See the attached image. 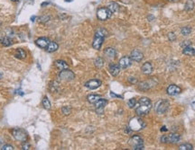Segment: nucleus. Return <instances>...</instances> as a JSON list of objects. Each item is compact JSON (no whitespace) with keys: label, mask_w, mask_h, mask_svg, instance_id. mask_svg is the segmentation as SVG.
Returning <instances> with one entry per match:
<instances>
[{"label":"nucleus","mask_w":195,"mask_h":150,"mask_svg":"<svg viewBox=\"0 0 195 150\" xmlns=\"http://www.w3.org/2000/svg\"><path fill=\"white\" fill-rule=\"evenodd\" d=\"M192 108H193V110H195V102H193V103H192Z\"/></svg>","instance_id":"obj_40"},{"label":"nucleus","mask_w":195,"mask_h":150,"mask_svg":"<svg viewBox=\"0 0 195 150\" xmlns=\"http://www.w3.org/2000/svg\"><path fill=\"white\" fill-rule=\"evenodd\" d=\"M183 53L187 56H195V49H193L191 45L186 46L183 50Z\"/></svg>","instance_id":"obj_19"},{"label":"nucleus","mask_w":195,"mask_h":150,"mask_svg":"<svg viewBox=\"0 0 195 150\" xmlns=\"http://www.w3.org/2000/svg\"><path fill=\"white\" fill-rule=\"evenodd\" d=\"M107 35V31L104 30V29H98L96 33H95V37H94V40H93V42H92V46L94 49L96 50H99L103 44V41H104V39Z\"/></svg>","instance_id":"obj_2"},{"label":"nucleus","mask_w":195,"mask_h":150,"mask_svg":"<svg viewBox=\"0 0 195 150\" xmlns=\"http://www.w3.org/2000/svg\"><path fill=\"white\" fill-rule=\"evenodd\" d=\"M141 70L145 75H150L153 72V66L150 62H145V64H143Z\"/></svg>","instance_id":"obj_16"},{"label":"nucleus","mask_w":195,"mask_h":150,"mask_svg":"<svg viewBox=\"0 0 195 150\" xmlns=\"http://www.w3.org/2000/svg\"><path fill=\"white\" fill-rule=\"evenodd\" d=\"M191 44H192V43H191V41H184V42H183V43H182V46L184 48V47H186V46H190Z\"/></svg>","instance_id":"obj_38"},{"label":"nucleus","mask_w":195,"mask_h":150,"mask_svg":"<svg viewBox=\"0 0 195 150\" xmlns=\"http://www.w3.org/2000/svg\"><path fill=\"white\" fill-rule=\"evenodd\" d=\"M168 38H169L170 41H174V40H175V35H174V32H170V33L168 34Z\"/></svg>","instance_id":"obj_36"},{"label":"nucleus","mask_w":195,"mask_h":150,"mask_svg":"<svg viewBox=\"0 0 195 150\" xmlns=\"http://www.w3.org/2000/svg\"><path fill=\"white\" fill-rule=\"evenodd\" d=\"M131 59L129 57H123L119 60V67L120 69H126L131 65Z\"/></svg>","instance_id":"obj_15"},{"label":"nucleus","mask_w":195,"mask_h":150,"mask_svg":"<svg viewBox=\"0 0 195 150\" xmlns=\"http://www.w3.org/2000/svg\"><path fill=\"white\" fill-rule=\"evenodd\" d=\"M109 72L110 74L113 75V76H116L119 74V71H120V67L118 65H116V64H110L109 65Z\"/></svg>","instance_id":"obj_17"},{"label":"nucleus","mask_w":195,"mask_h":150,"mask_svg":"<svg viewBox=\"0 0 195 150\" xmlns=\"http://www.w3.org/2000/svg\"><path fill=\"white\" fill-rule=\"evenodd\" d=\"M128 81H129L131 84H136L137 80H136V78H135V77L131 76V77H129V78H128Z\"/></svg>","instance_id":"obj_37"},{"label":"nucleus","mask_w":195,"mask_h":150,"mask_svg":"<svg viewBox=\"0 0 195 150\" xmlns=\"http://www.w3.org/2000/svg\"><path fill=\"white\" fill-rule=\"evenodd\" d=\"M193 8H194V2L193 0H188L185 4L184 9L186 11H192Z\"/></svg>","instance_id":"obj_25"},{"label":"nucleus","mask_w":195,"mask_h":150,"mask_svg":"<svg viewBox=\"0 0 195 150\" xmlns=\"http://www.w3.org/2000/svg\"><path fill=\"white\" fill-rule=\"evenodd\" d=\"M50 42H51L50 40H49L48 38H45V37L39 38V39H37V40L35 41V44H36L38 47L42 48V49H46V47L49 45Z\"/></svg>","instance_id":"obj_12"},{"label":"nucleus","mask_w":195,"mask_h":150,"mask_svg":"<svg viewBox=\"0 0 195 150\" xmlns=\"http://www.w3.org/2000/svg\"><path fill=\"white\" fill-rule=\"evenodd\" d=\"M30 148H31V146H30L29 143H27L26 141H24V142H23V144H22V149H30Z\"/></svg>","instance_id":"obj_34"},{"label":"nucleus","mask_w":195,"mask_h":150,"mask_svg":"<svg viewBox=\"0 0 195 150\" xmlns=\"http://www.w3.org/2000/svg\"><path fill=\"white\" fill-rule=\"evenodd\" d=\"M169 108V102L167 100H160L155 104V110L158 114H164Z\"/></svg>","instance_id":"obj_5"},{"label":"nucleus","mask_w":195,"mask_h":150,"mask_svg":"<svg viewBox=\"0 0 195 150\" xmlns=\"http://www.w3.org/2000/svg\"><path fill=\"white\" fill-rule=\"evenodd\" d=\"M111 96H113V97H118V98H122V96H120V95H117V94H115V93H111Z\"/></svg>","instance_id":"obj_39"},{"label":"nucleus","mask_w":195,"mask_h":150,"mask_svg":"<svg viewBox=\"0 0 195 150\" xmlns=\"http://www.w3.org/2000/svg\"><path fill=\"white\" fill-rule=\"evenodd\" d=\"M43 105L47 110H49L51 108V103H50V101H49V99H48L47 96L43 97Z\"/></svg>","instance_id":"obj_27"},{"label":"nucleus","mask_w":195,"mask_h":150,"mask_svg":"<svg viewBox=\"0 0 195 150\" xmlns=\"http://www.w3.org/2000/svg\"><path fill=\"white\" fill-rule=\"evenodd\" d=\"M74 76L75 75L73 74V72L69 70L68 69L62 70L59 74V78L62 81H71L74 78Z\"/></svg>","instance_id":"obj_9"},{"label":"nucleus","mask_w":195,"mask_h":150,"mask_svg":"<svg viewBox=\"0 0 195 150\" xmlns=\"http://www.w3.org/2000/svg\"><path fill=\"white\" fill-rule=\"evenodd\" d=\"M2 76H3V75H2V73H0V79L2 78Z\"/></svg>","instance_id":"obj_43"},{"label":"nucleus","mask_w":195,"mask_h":150,"mask_svg":"<svg viewBox=\"0 0 195 150\" xmlns=\"http://www.w3.org/2000/svg\"><path fill=\"white\" fill-rule=\"evenodd\" d=\"M107 8L111 11V13H117L119 11V5L116 2H110L107 5Z\"/></svg>","instance_id":"obj_20"},{"label":"nucleus","mask_w":195,"mask_h":150,"mask_svg":"<svg viewBox=\"0 0 195 150\" xmlns=\"http://www.w3.org/2000/svg\"><path fill=\"white\" fill-rule=\"evenodd\" d=\"M180 150H193V147L191 144H183L179 147Z\"/></svg>","instance_id":"obj_29"},{"label":"nucleus","mask_w":195,"mask_h":150,"mask_svg":"<svg viewBox=\"0 0 195 150\" xmlns=\"http://www.w3.org/2000/svg\"><path fill=\"white\" fill-rule=\"evenodd\" d=\"M129 145L133 148V149L142 150L144 149V140L140 136H133L129 140Z\"/></svg>","instance_id":"obj_4"},{"label":"nucleus","mask_w":195,"mask_h":150,"mask_svg":"<svg viewBox=\"0 0 195 150\" xmlns=\"http://www.w3.org/2000/svg\"><path fill=\"white\" fill-rule=\"evenodd\" d=\"M167 93L169 94V95H171V96H174V95H177V94H179L180 93H181V88L178 86V85H176V84H171V85H169L168 86V88H167Z\"/></svg>","instance_id":"obj_11"},{"label":"nucleus","mask_w":195,"mask_h":150,"mask_svg":"<svg viewBox=\"0 0 195 150\" xmlns=\"http://www.w3.org/2000/svg\"><path fill=\"white\" fill-rule=\"evenodd\" d=\"M139 106L136 108V112L138 116H144V115H146L149 111L151 110V101L150 99H148L147 97H142L139 102Z\"/></svg>","instance_id":"obj_1"},{"label":"nucleus","mask_w":195,"mask_h":150,"mask_svg":"<svg viewBox=\"0 0 195 150\" xmlns=\"http://www.w3.org/2000/svg\"><path fill=\"white\" fill-rule=\"evenodd\" d=\"M168 1H170V2H177L179 0H168Z\"/></svg>","instance_id":"obj_42"},{"label":"nucleus","mask_w":195,"mask_h":150,"mask_svg":"<svg viewBox=\"0 0 195 150\" xmlns=\"http://www.w3.org/2000/svg\"><path fill=\"white\" fill-rule=\"evenodd\" d=\"M1 43L3 46H5V47H8V46H11L12 45V41L11 39H9L8 37H5L1 40Z\"/></svg>","instance_id":"obj_26"},{"label":"nucleus","mask_w":195,"mask_h":150,"mask_svg":"<svg viewBox=\"0 0 195 150\" xmlns=\"http://www.w3.org/2000/svg\"><path fill=\"white\" fill-rule=\"evenodd\" d=\"M105 55L108 59H114L116 57V55H117L116 50L113 49V48H107L105 50Z\"/></svg>","instance_id":"obj_18"},{"label":"nucleus","mask_w":195,"mask_h":150,"mask_svg":"<svg viewBox=\"0 0 195 150\" xmlns=\"http://www.w3.org/2000/svg\"><path fill=\"white\" fill-rule=\"evenodd\" d=\"M94 104H95L96 112H97L98 114H101V113H103V110H104L105 106L107 104V101L106 99L101 98V99H99L97 103H95Z\"/></svg>","instance_id":"obj_10"},{"label":"nucleus","mask_w":195,"mask_h":150,"mask_svg":"<svg viewBox=\"0 0 195 150\" xmlns=\"http://www.w3.org/2000/svg\"><path fill=\"white\" fill-rule=\"evenodd\" d=\"M162 131H166L167 130V129H165V128H162V130H161Z\"/></svg>","instance_id":"obj_41"},{"label":"nucleus","mask_w":195,"mask_h":150,"mask_svg":"<svg viewBox=\"0 0 195 150\" xmlns=\"http://www.w3.org/2000/svg\"><path fill=\"white\" fill-rule=\"evenodd\" d=\"M136 104V100L135 98H131V99L128 100V102H127V105H128L129 108H134Z\"/></svg>","instance_id":"obj_33"},{"label":"nucleus","mask_w":195,"mask_h":150,"mask_svg":"<svg viewBox=\"0 0 195 150\" xmlns=\"http://www.w3.org/2000/svg\"><path fill=\"white\" fill-rule=\"evenodd\" d=\"M15 57L18 59H24L26 57V53L23 49H17L15 51Z\"/></svg>","instance_id":"obj_24"},{"label":"nucleus","mask_w":195,"mask_h":150,"mask_svg":"<svg viewBox=\"0 0 195 150\" xmlns=\"http://www.w3.org/2000/svg\"><path fill=\"white\" fill-rule=\"evenodd\" d=\"M101 85V81L100 80H98V79H92V80H90L88 81L86 84H85V86L88 87L89 89H97L98 87H99Z\"/></svg>","instance_id":"obj_14"},{"label":"nucleus","mask_w":195,"mask_h":150,"mask_svg":"<svg viewBox=\"0 0 195 150\" xmlns=\"http://www.w3.org/2000/svg\"><path fill=\"white\" fill-rule=\"evenodd\" d=\"M102 97L100 96V95H98V94H91V95H89L88 97H87V100H88V102L89 103H97L98 101L99 100V99H101Z\"/></svg>","instance_id":"obj_23"},{"label":"nucleus","mask_w":195,"mask_h":150,"mask_svg":"<svg viewBox=\"0 0 195 150\" xmlns=\"http://www.w3.org/2000/svg\"><path fill=\"white\" fill-rule=\"evenodd\" d=\"M55 65H56V67H57L59 69H61V70L67 69L69 68L68 64H67L65 61H63V60H57V61L55 62Z\"/></svg>","instance_id":"obj_22"},{"label":"nucleus","mask_w":195,"mask_h":150,"mask_svg":"<svg viewBox=\"0 0 195 150\" xmlns=\"http://www.w3.org/2000/svg\"><path fill=\"white\" fill-rule=\"evenodd\" d=\"M181 140V136L178 133H170L169 135H164L161 138L163 143H178Z\"/></svg>","instance_id":"obj_6"},{"label":"nucleus","mask_w":195,"mask_h":150,"mask_svg":"<svg viewBox=\"0 0 195 150\" xmlns=\"http://www.w3.org/2000/svg\"><path fill=\"white\" fill-rule=\"evenodd\" d=\"M111 14H112V13L107 7H101L97 12L98 18L101 21H105V20L108 19L111 16Z\"/></svg>","instance_id":"obj_7"},{"label":"nucleus","mask_w":195,"mask_h":150,"mask_svg":"<svg viewBox=\"0 0 195 150\" xmlns=\"http://www.w3.org/2000/svg\"><path fill=\"white\" fill-rule=\"evenodd\" d=\"M181 32H182V34H183V35L187 36V35H189V34L192 32V29H191L190 27H188V26H185V27L182 28Z\"/></svg>","instance_id":"obj_28"},{"label":"nucleus","mask_w":195,"mask_h":150,"mask_svg":"<svg viewBox=\"0 0 195 150\" xmlns=\"http://www.w3.org/2000/svg\"><path fill=\"white\" fill-rule=\"evenodd\" d=\"M145 127V122L143 121L142 119L138 118V117H135L133 118L130 121H129V126L128 128L130 129V130H134V131H138L142 129H144Z\"/></svg>","instance_id":"obj_3"},{"label":"nucleus","mask_w":195,"mask_h":150,"mask_svg":"<svg viewBox=\"0 0 195 150\" xmlns=\"http://www.w3.org/2000/svg\"><path fill=\"white\" fill-rule=\"evenodd\" d=\"M13 136L14 138L18 140V141H21V142H24V141H26L27 140V134L25 133L24 130H20V129H15L13 130Z\"/></svg>","instance_id":"obj_8"},{"label":"nucleus","mask_w":195,"mask_h":150,"mask_svg":"<svg viewBox=\"0 0 195 150\" xmlns=\"http://www.w3.org/2000/svg\"><path fill=\"white\" fill-rule=\"evenodd\" d=\"M144 58V55L141 51H139L138 50H135L131 52V55H130V59L134 61H136V62H140Z\"/></svg>","instance_id":"obj_13"},{"label":"nucleus","mask_w":195,"mask_h":150,"mask_svg":"<svg viewBox=\"0 0 195 150\" xmlns=\"http://www.w3.org/2000/svg\"><path fill=\"white\" fill-rule=\"evenodd\" d=\"M58 48H59V45H58L56 42L51 41V42L49 43V45L46 47V51H47L48 52H54V51H56L58 50Z\"/></svg>","instance_id":"obj_21"},{"label":"nucleus","mask_w":195,"mask_h":150,"mask_svg":"<svg viewBox=\"0 0 195 150\" xmlns=\"http://www.w3.org/2000/svg\"><path fill=\"white\" fill-rule=\"evenodd\" d=\"M11 1H13V2H17L18 0H11Z\"/></svg>","instance_id":"obj_44"},{"label":"nucleus","mask_w":195,"mask_h":150,"mask_svg":"<svg viewBox=\"0 0 195 150\" xmlns=\"http://www.w3.org/2000/svg\"><path fill=\"white\" fill-rule=\"evenodd\" d=\"M2 150H13L14 149V147L13 146H11V145H5V146H3L2 147Z\"/></svg>","instance_id":"obj_35"},{"label":"nucleus","mask_w":195,"mask_h":150,"mask_svg":"<svg viewBox=\"0 0 195 150\" xmlns=\"http://www.w3.org/2000/svg\"><path fill=\"white\" fill-rule=\"evenodd\" d=\"M103 65H104V61H103V60L101 58H98L97 60H95V66L97 68H102Z\"/></svg>","instance_id":"obj_32"},{"label":"nucleus","mask_w":195,"mask_h":150,"mask_svg":"<svg viewBox=\"0 0 195 150\" xmlns=\"http://www.w3.org/2000/svg\"><path fill=\"white\" fill-rule=\"evenodd\" d=\"M149 88H150V86H149V84H148L146 82H142V83L139 84V89H141V90H143V91L147 90V89H149Z\"/></svg>","instance_id":"obj_30"},{"label":"nucleus","mask_w":195,"mask_h":150,"mask_svg":"<svg viewBox=\"0 0 195 150\" xmlns=\"http://www.w3.org/2000/svg\"><path fill=\"white\" fill-rule=\"evenodd\" d=\"M62 113L64 115H69L71 113V112H72V109L69 106H64V107L62 108Z\"/></svg>","instance_id":"obj_31"}]
</instances>
